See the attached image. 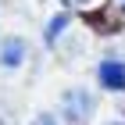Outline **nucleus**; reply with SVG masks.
I'll list each match as a JSON object with an SVG mask.
<instances>
[{
  "instance_id": "obj_1",
  "label": "nucleus",
  "mask_w": 125,
  "mask_h": 125,
  "mask_svg": "<svg viewBox=\"0 0 125 125\" xmlns=\"http://www.w3.org/2000/svg\"><path fill=\"white\" fill-rule=\"evenodd\" d=\"M61 111H64L68 122H82V118H89V111H93V96H89L82 86H72L64 96H61Z\"/></svg>"
},
{
  "instance_id": "obj_2",
  "label": "nucleus",
  "mask_w": 125,
  "mask_h": 125,
  "mask_svg": "<svg viewBox=\"0 0 125 125\" xmlns=\"http://www.w3.org/2000/svg\"><path fill=\"white\" fill-rule=\"evenodd\" d=\"M100 86L125 93V61L122 57H104L100 61Z\"/></svg>"
},
{
  "instance_id": "obj_3",
  "label": "nucleus",
  "mask_w": 125,
  "mask_h": 125,
  "mask_svg": "<svg viewBox=\"0 0 125 125\" xmlns=\"http://www.w3.org/2000/svg\"><path fill=\"white\" fill-rule=\"evenodd\" d=\"M25 54H29V47H25V39H18V36H11V39L0 43V64L4 68H18L21 61H25Z\"/></svg>"
},
{
  "instance_id": "obj_4",
  "label": "nucleus",
  "mask_w": 125,
  "mask_h": 125,
  "mask_svg": "<svg viewBox=\"0 0 125 125\" xmlns=\"http://www.w3.org/2000/svg\"><path fill=\"white\" fill-rule=\"evenodd\" d=\"M68 29V14L61 11V14H54L50 18V25H47V43H57V36Z\"/></svg>"
},
{
  "instance_id": "obj_5",
  "label": "nucleus",
  "mask_w": 125,
  "mask_h": 125,
  "mask_svg": "<svg viewBox=\"0 0 125 125\" xmlns=\"http://www.w3.org/2000/svg\"><path fill=\"white\" fill-rule=\"evenodd\" d=\"M36 125H57V118L54 115H36Z\"/></svg>"
},
{
  "instance_id": "obj_6",
  "label": "nucleus",
  "mask_w": 125,
  "mask_h": 125,
  "mask_svg": "<svg viewBox=\"0 0 125 125\" xmlns=\"http://www.w3.org/2000/svg\"><path fill=\"white\" fill-rule=\"evenodd\" d=\"M68 4H89V0H68Z\"/></svg>"
},
{
  "instance_id": "obj_7",
  "label": "nucleus",
  "mask_w": 125,
  "mask_h": 125,
  "mask_svg": "<svg viewBox=\"0 0 125 125\" xmlns=\"http://www.w3.org/2000/svg\"><path fill=\"white\" fill-rule=\"evenodd\" d=\"M107 125H125V122H107Z\"/></svg>"
},
{
  "instance_id": "obj_8",
  "label": "nucleus",
  "mask_w": 125,
  "mask_h": 125,
  "mask_svg": "<svg viewBox=\"0 0 125 125\" xmlns=\"http://www.w3.org/2000/svg\"><path fill=\"white\" fill-rule=\"evenodd\" d=\"M122 4H125V0H122Z\"/></svg>"
}]
</instances>
